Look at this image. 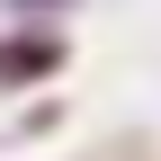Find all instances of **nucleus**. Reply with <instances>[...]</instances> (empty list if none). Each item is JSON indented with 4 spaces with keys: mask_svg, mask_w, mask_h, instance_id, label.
Returning a JSON list of instances; mask_svg holds the SVG:
<instances>
[{
    "mask_svg": "<svg viewBox=\"0 0 161 161\" xmlns=\"http://www.w3.org/2000/svg\"><path fill=\"white\" fill-rule=\"evenodd\" d=\"M54 63H63V36H45V27H27V36L0 45V80H45Z\"/></svg>",
    "mask_w": 161,
    "mask_h": 161,
    "instance_id": "f257e3e1",
    "label": "nucleus"
},
{
    "mask_svg": "<svg viewBox=\"0 0 161 161\" xmlns=\"http://www.w3.org/2000/svg\"><path fill=\"white\" fill-rule=\"evenodd\" d=\"M18 9H72V0H18Z\"/></svg>",
    "mask_w": 161,
    "mask_h": 161,
    "instance_id": "f03ea898",
    "label": "nucleus"
}]
</instances>
